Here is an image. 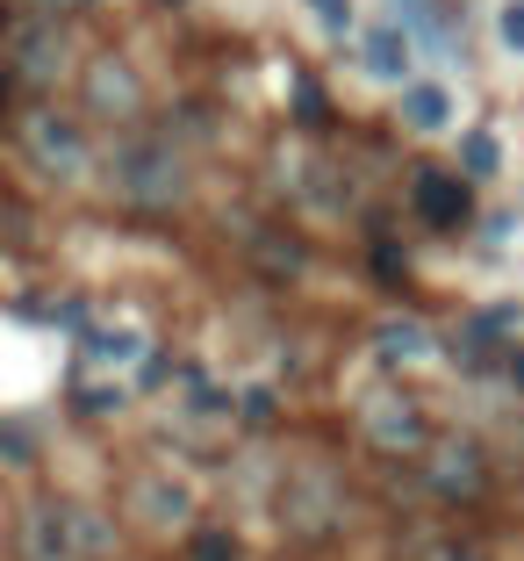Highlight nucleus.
Listing matches in <instances>:
<instances>
[{
  "label": "nucleus",
  "mask_w": 524,
  "mask_h": 561,
  "mask_svg": "<svg viewBox=\"0 0 524 561\" xmlns=\"http://www.w3.org/2000/svg\"><path fill=\"white\" fill-rule=\"evenodd\" d=\"M496 36H503V50H524V0H503V15H496Z\"/></svg>",
  "instance_id": "obj_16"
},
{
  "label": "nucleus",
  "mask_w": 524,
  "mask_h": 561,
  "mask_svg": "<svg viewBox=\"0 0 524 561\" xmlns=\"http://www.w3.org/2000/svg\"><path fill=\"white\" fill-rule=\"evenodd\" d=\"M22 145H30V159L44 165L50 181H80V173H86V137H80L72 116H50V108L30 116V123H22Z\"/></svg>",
  "instance_id": "obj_3"
},
{
  "label": "nucleus",
  "mask_w": 524,
  "mask_h": 561,
  "mask_svg": "<svg viewBox=\"0 0 524 561\" xmlns=\"http://www.w3.org/2000/svg\"><path fill=\"white\" fill-rule=\"evenodd\" d=\"M431 482H439V496H481V482H489V468H481V446H475V439L431 446Z\"/></svg>",
  "instance_id": "obj_8"
},
{
  "label": "nucleus",
  "mask_w": 524,
  "mask_h": 561,
  "mask_svg": "<svg viewBox=\"0 0 524 561\" xmlns=\"http://www.w3.org/2000/svg\"><path fill=\"white\" fill-rule=\"evenodd\" d=\"M66 58H72V44H66V30H58V22L22 30V72H30V80H58V72H66Z\"/></svg>",
  "instance_id": "obj_11"
},
{
  "label": "nucleus",
  "mask_w": 524,
  "mask_h": 561,
  "mask_svg": "<svg viewBox=\"0 0 524 561\" xmlns=\"http://www.w3.org/2000/svg\"><path fill=\"white\" fill-rule=\"evenodd\" d=\"M195 561H237V540L230 533H195Z\"/></svg>",
  "instance_id": "obj_17"
},
{
  "label": "nucleus",
  "mask_w": 524,
  "mask_h": 561,
  "mask_svg": "<svg viewBox=\"0 0 524 561\" xmlns=\"http://www.w3.org/2000/svg\"><path fill=\"white\" fill-rule=\"evenodd\" d=\"M410 30H403V22H388V30H374L366 36V50H360V66L374 72V80H403V72H410Z\"/></svg>",
  "instance_id": "obj_12"
},
{
  "label": "nucleus",
  "mask_w": 524,
  "mask_h": 561,
  "mask_svg": "<svg viewBox=\"0 0 524 561\" xmlns=\"http://www.w3.org/2000/svg\"><path fill=\"white\" fill-rule=\"evenodd\" d=\"M496 165H503V145H496L489 130H467V137H459V173H467V181H489Z\"/></svg>",
  "instance_id": "obj_14"
},
{
  "label": "nucleus",
  "mask_w": 524,
  "mask_h": 561,
  "mask_svg": "<svg viewBox=\"0 0 524 561\" xmlns=\"http://www.w3.org/2000/svg\"><path fill=\"white\" fill-rule=\"evenodd\" d=\"M510 375H517V381H524V353H517V360H510Z\"/></svg>",
  "instance_id": "obj_20"
},
{
  "label": "nucleus",
  "mask_w": 524,
  "mask_h": 561,
  "mask_svg": "<svg viewBox=\"0 0 524 561\" xmlns=\"http://www.w3.org/2000/svg\"><path fill=\"white\" fill-rule=\"evenodd\" d=\"M403 116H410V130H445L453 123V94L431 80H410L403 87Z\"/></svg>",
  "instance_id": "obj_13"
},
{
  "label": "nucleus",
  "mask_w": 524,
  "mask_h": 561,
  "mask_svg": "<svg viewBox=\"0 0 524 561\" xmlns=\"http://www.w3.org/2000/svg\"><path fill=\"white\" fill-rule=\"evenodd\" d=\"M310 8H316V22H324L330 36H345V30H352V0H310Z\"/></svg>",
  "instance_id": "obj_18"
},
{
  "label": "nucleus",
  "mask_w": 524,
  "mask_h": 561,
  "mask_svg": "<svg viewBox=\"0 0 524 561\" xmlns=\"http://www.w3.org/2000/svg\"><path fill=\"white\" fill-rule=\"evenodd\" d=\"M366 439L388 446V454H403V446H424V417H417V403L374 397V403H366Z\"/></svg>",
  "instance_id": "obj_9"
},
{
  "label": "nucleus",
  "mask_w": 524,
  "mask_h": 561,
  "mask_svg": "<svg viewBox=\"0 0 524 561\" xmlns=\"http://www.w3.org/2000/svg\"><path fill=\"white\" fill-rule=\"evenodd\" d=\"M280 526H295V533H330V526H338V482H330L324 468H302V476H288V490H280Z\"/></svg>",
  "instance_id": "obj_5"
},
{
  "label": "nucleus",
  "mask_w": 524,
  "mask_h": 561,
  "mask_svg": "<svg viewBox=\"0 0 524 561\" xmlns=\"http://www.w3.org/2000/svg\"><path fill=\"white\" fill-rule=\"evenodd\" d=\"M410 209L424 216V224H439V231H459L475 202H467V181H459V173H417L410 181Z\"/></svg>",
  "instance_id": "obj_7"
},
{
  "label": "nucleus",
  "mask_w": 524,
  "mask_h": 561,
  "mask_svg": "<svg viewBox=\"0 0 524 561\" xmlns=\"http://www.w3.org/2000/svg\"><path fill=\"white\" fill-rule=\"evenodd\" d=\"M22 540H30V561H86L108 547V518L80 512V504H36L22 518Z\"/></svg>",
  "instance_id": "obj_2"
},
{
  "label": "nucleus",
  "mask_w": 524,
  "mask_h": 561,
  "mask_svg": "<svg viewBox=\"0 0 524 561\" xmlns=\"http://www.w3.org/2000/svg\"><path fill=\"white\" fill-rule=\"evenodd\" d=\"M374 353H381L388 367H417V360H431V324H417V317H381Z\"/></svg>",
  "instance_id": "obj_10"
},
{
  "label": "nucleus",
  "mask_w": 524,
  "mask_h": 561,
  "mask_svg": "<svg viewBox=\"0 0 524 561\" xmlns=\"http://www.w3.org/2000/svg\"><path fill=\"white\" fill-rule=\"evenodd\" d=\"M86 116H108V123H137L144 116V80H137L130 58H94L86 66Z\"/></svg>",
  "instance_id": "obj_4"
},
{
  "label": "nucleus",
  "mask_w": 524,
  "mask_h": 561,
  "mask_svg": "<svg viewBox=\"0 0 524 561\" xmlns=\"http://www.w3.org/2000/svg\"><path fill=\"white\" fill-rule=\"evenodd\" d=\"M130 518H137V526H159V533L165 526H187V518H195V490H187V482H173L159 468V476H144L130 490Z\"/></svg>",
  "instance_id": "obj_6"
},
{
  "label": "nucleus",
  "mask_w": 524,
  "mask_h": 561,
  "mask_svg": "<svg viewBox=\"0 0 524 561\" xmlns=\"http://www.w3.org/2000/svg\"><path fill=\"white\" fill-rule=\"evenodd\" d=\"M36 8H58V0H36Z\"/></svg>",
  "instance_id": "obj_22"
},
{
  "label": "nucleus",
  "mask_w": 524,
  "mask_h": 561,
  "mask_svg": "<svg viewBox=\"0 0 524 561\" xmlns=\"http://www.w3.org/2000/svg\"><path fill=\"white\" fill-rule=\"evenodd\" d=\"M0 101H8V72H0Z\"/></svg>",
  "instance_id": "obj_21"
},
{
  "label": "nucleus",
  "mask_w": 524,
  "mask_h": 561,
  "mask_svg": "<svg viewBox=\"0 0 524 561\" xmlns=\"http://www.w3.org/2000/svg\"><path fill=\"white\" fill-rule=\"evenodd\" d=\"M137 331H94V360H137Z\"/></svg>",
  "instance_id": "obj_15"
},
{
  "label": "nucleus",
  "mask_w": 524,
  "mask_h": 561,
  "mask_svg": "<svg viewBox=\"0 0 524 561\" xmlns=\"http://www.w3.org/2000/svg\"><path fill=\"white\" fill-rule=\"evenodd\" d=\"M108 181H115V195L137 202V209H173V202L187 195V159L165 145V137H130V145H115Z\"/></svg>",
  "instance_id": "obj_1"
},
{
  "label": "nucleus",
  "mask_w": 524,
  "mask_h": 561,
  "mask_svg": "<svg viewBox=\"0 0 524 561\" xmlns=\"http://www.w3.org/2000/svg\"><path fill=\"white\" fill-rule=\"evenodd\" d=\"M431 561H481V547H467V540H445V547H431Z\"/></svg>",
  "instance_id": "obj_19"
}]
</instances>
